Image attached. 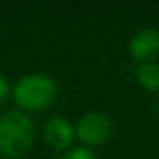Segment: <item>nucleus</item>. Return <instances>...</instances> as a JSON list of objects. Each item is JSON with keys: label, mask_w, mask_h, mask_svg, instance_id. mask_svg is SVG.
Returning a JSON list of instances; mask_svg holds the SVG:
<instances>
[{"label": "nucleus", "mask_w": 159, "mask_h": 159, "mask_svg": "<svg viewBox=\"0 0 159 159\" xmlns=\"http://www.w3.org/2000/svg\"><path fill=\"white\" fill-rule=\"evenodd\" d=\"M34 125L22 111H8L0 117V154L16 159L28 153L34 142Z\"/></svg>", "instance_id": "f257e3e1"}, {"label": "nucleus", "mask_w": 159, "mask_h": 159, "mask_svg": "<svg viewBox=\"0 0 159 159\" xmlns=\"http://www.w3.org/2000/svg\"><path fill=\"white\" fill-rule=\"evenodd\" d=\"M58 94L56 83L47 75L34 73L20 78L14 88L16 103L27 111H41L48 108Z\"/></svg>", "instance_id": "f03ea898"}, {"label": "nucleus", "mask_w": 159, "mask_h": 159, "mask_svg": "<svg viewBox=\"0 0 159 159\" xmlns=\"http://www.w3.org/2000/svg\"><path fill=\"white\" fill-rule=\"evenodd\" d=\"M111 119L103 112H88L76 125V136L88 145H100L111 136Z\"/></svg>", "instance_id": "7ed1b4c3"}, {"label": "nucleus", "mask_w": 159, "mask_h": 159, "mask_svg": "<svg viewBox=\"0 0 159 159\" xmlns=\"http://www.w3.org/2000/svg\"><path fill=\"white\" fill-rule=\"evenodd\" d=\"M129 55L140 64L153 62L159 58V30L145 28L134 34L129 42Z\"/></svg>", "instance_id": "20e7f679"}, {"label": "nucleus", "mask_w": 159, "mask_h": 159, "mask_svg": "<svg viewBox=\"0 0 159 159\" xmlns=\"http://www.w3.org/2000/svg\"><path fill=\"white\" fill-rule=\"evenodd\" d=\"M75 137L72 123L64 117H53L44 126V139L53 150H67Z\"/></svg>", "instance_id": "39448f33"}, {"label": "nucleus", "mask_w": 159, "mask_h": 159, "mask_svg": "<svg viewBox=\"0 0 159 159\" xmlns=\"http://www.w3.org/2000/svg\"><path fill=\"white\" fill-rule=\"evenodd\" d=\"M136 76L142 88H145L150 92H159V64H140L136 72Z\"/></svg>", "instance_id": "423d86ee"}, {"label": "nucleus", "mask_w": 159, "mask_h": 159, "mask_svg": "<svg viewBox=\"0 0 159 159\" xmlns=\"http://www.w3.org/2000/svg\"><path fill=\"white\" fill-rule=\"evenodd\" d=\"M62 159H98V157L92 150L84 148V147H78V148L66 151Z\"/></svg>", "instance_id": "0eeeda50"}, {"label": "nucleus", "mask_w": 159, "mask_h": 159, "mask_svg": "<svg viewBox=\"0 0 159 159\" xmlns=\"http://www.w3.org/2000/svg\"><path fill=\"white\" fill-rule=\"evenodd\" d=\"M10 92V84L7 81V78L3 76V73H0V103H3L8 97Z\"/></svg>", "instance_id": "6e6552de"}]
</instances>
